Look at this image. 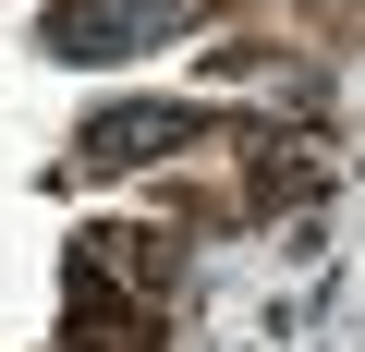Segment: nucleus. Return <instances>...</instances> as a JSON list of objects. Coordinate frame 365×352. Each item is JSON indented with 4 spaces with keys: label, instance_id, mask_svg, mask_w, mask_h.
I'll return each mask as SVG.
<instances>
[{
    "label": "nucleus",
    "instance_id": "obj_1",
    "mask_svg": "<svg viewBox=\"0 0 365 352\" xmlns=\"http://www.w3.org/2000/svg\"><path fill=\"white\" fill-rule=\"evenodd\" d=\"M195 25V0H61L49 13V49L61 61H122V49H158Z\"/></svg>",
    "mask_w": 365,
    "mask_h": 352
},
{
    "label": "nucleus",
    "instance_id": "obj_2",
    "mask_svg": "<svg viewBox=\"0 0 365 352\" xmlns=\"http://www.w3.org/2000/svg\"><path fill=\"white\" fill-rule=\"evenodd\" d=\"M195 134V110H170V97H134L122 122H98L86 134V170H122V158H146V146H182Z\"/></svg>",
    "mask_w": 365,
    "mask_h": 352
}]
</instances>
